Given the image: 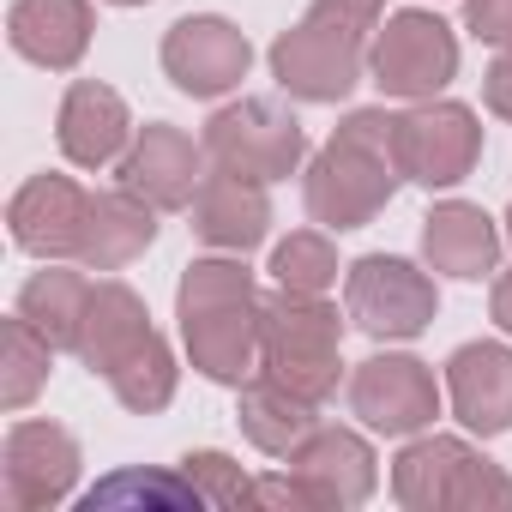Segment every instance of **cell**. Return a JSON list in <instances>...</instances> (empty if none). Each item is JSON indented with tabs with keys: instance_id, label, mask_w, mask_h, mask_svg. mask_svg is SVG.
Returning a JSON list of instances; mask_svg holds the SVG:
<instances>
[{
	"instance_id": "cell-1",
	"label": "cell",
	"mask_w": 512,
	"mask_h": 512,
	"mask_svg": "<svg viewBox=\"0 0 512 512\" xmlns=\"http://www.w3.org/2000/svg\"><path fill=\"white\" fill-rule=\"evenodd\" d=\"M398 115L392 109H350L338 133L308 157L302 199L320 229H362L398 193Z\"/></svg>"
},
{
	"instance_id": "cell-2",
	"label": "cell",
	"mask_w": 512,
	"mask_h": 512,
	"mask_svg": "<svg viewBox=\"0 0 512 512\" xmlns=\"http://www.w3.org/2000/svg\"><path fill=\"white\" fill-rule=\"evenodd\" d=\"M392 494L404 512H512V476L458 434H410Z\"/></svg>"
},
{
	"instance_id": "cell-3",
	"label": "cell",
	"mask_w": 512,
	"mask_h": 512,
	"mask_svg": "<svg viewBox=\"0 0 512 512\" xmlns=\"http://www.w3.org/2000/svg\"><path fill=\"white\" fill-rule=\"evenodd\" d=\"M260 374H272L278 386L302 392L308 404H326L338 392L344 374V320L326 296L308 290H272L266 296V356Z\"/></svg>"
},
{
	"instance_id": "cell-4",
	"label": "cell",
	"mask_w": 512,
	"mask_h": 512,
	"mask_svg": "<svg viewBox=\"0 0 512 512\" xmlns=\"http://www.w3.org/2000/svg\"><path fill=\"white\" fill-rule=\"evenodd\" d=\"M205 157L211 169H229V175H247V181H290L308 157V133L302 121L272 103V97H241V103H223L211 121H205Z\"/></svg>"
},
{
	"instance_id": "cell-5",
	"label": "cell",
	"mask_w": 512,
	"mask_h": 512,
	"mask_svg": "<svg viewBox=\"0 0 512 512\" xmlns=\"http://www.w3.org/2000/svg\"><path fill=\"white\" fill-rule=\"evenodd\" d=\"M344 314L356 332H368L380 344H410L434 326L440 296L422 266L398 260V253H362L344 272Z\"/></svg>"
},
{
	"instance_id": "cell-6",
	"label": "cell",
	"mask_w": 512,
	"mask_h": 512,
	"mask_svg": "<svg viewBox=\"0 0 512 512\" xmlns=\"http://www.w3.org/2000/svg\"><path fill=\"white\" fill-rule=\"evenodd\" d=\"M368 73L398 103L440 97L458 79V37L440 13H422V7L386 13V25L374 31V49H368Z\"/></svg>"
},
{
	"instance_id": "cell-7",
	"label": "cell",
	"mask_w": 512,
	"mask_h": 512,
	"mask_svg": "<svg viewBox=\"0 0 512 512\" xmlns=\"http://www.w3.org/2000/svg\"><path fill=\"white\" fill-rule=\"evenodd\" d=\"M482 157V121L470 103L452 97H422L410 109H398V169L416 187H458L470 181Z\"/></svg>"
},
{
	"instance_id": "cell-8",
	"label": "cell",
	"mask_w": 512,
	"mask_h": 512,
	"mask_svg": "<svg viewBox=\"0 0 512 512\" xmlns=\"http://www.w3.org/2000/svg\"><path fill=\"white\" fill-rule=\"evenodd\" d=\"M266 61H272V79L296 103H344L368 73V43H356V37L302 13V25L284 31Z\"/></svg>"
},
{
	"instance_id": "cell-9",
	"label": "cell",
	"mask_w": 512,
	"mask_h": 512,
	"mask_svg": "<svg viewBox=\"0 0 512 512\" xmlns=\"http://www.w3.org/2000/svg\"><path fill=\"white\" fill-rule=\"evenodd\" d=\"M79 440L61 422H13L0 446V500L13 512H49L79 488Z\"/></svg>"
},
{
	"instance_id": "cell-10",
	"label": "cell",
	"mask_w": 512,
	"mask_h": 512,
	"mask_svg": "<svg viewBox=\"0 0 512 512\" xmlns=\"http://www.w3.org/2000/svg\"><path fill=\"white\" fill-rule=\"evenodd\" d=\"M253 67V43L247 31H235L229 19L217 13H193V19H175L169 37H163V73L181 97H229Z\"/></svg>"
},
{
	"instance_id": "cell-11",
	"label": "cell",
	"mask_w": 512,
	"mask_h": 512,
	"mask_svg": "<svg viewBox=\"0 0 512 512\" xmlns=\"http://www.w3.org/2000/svg\"><path fill=\"white\" fill-rule=\"evenodd\" d=\"M350 416H362V428L374 434H422L440 416V386L434 368L416 356H368L350 374Z\"/></svg>"
},
{
	"instance_id": "cell-12",
	"label": "cell",
	"mask_w": 512,
	"mask_h": 512,
	"mask_svg": "<svg viewBox=\"0 0 512 512\" xmlns=\"http://www.w3.org/2000/svg\"><path fill=\"white\" fill-rule=\"evenodd\" d=\"M181 344H187L193 374H205L211 386H247L266 356V302L253 296V302L181 314Z\"/></svg>"
},
{
	"instance_id": "cell-13",
	"label": "cell",
	"mask_w": 512,
	"mask_h": 512,
	"mask_svg": "<svg viewBox=\"0 0 512 512\" xmlns=\"http://www.w3.org/2000/svg\"><path fill=\"white\" fill-rule=\"evenodd\" d=\"M115 175H121V187H133V193L151 199L157 211H187V205L199 199L205 175H211V157H205V139L193 145L181 127L151 121V127L133 133V145H127V157L115 163Z\"/></svg>"
},
{
	"instance_id": "cell-14",
	"label": "cell",
	"mask_w": 512,
	"mask_h": 512,
	"mask_svg": "<svg viewBox=\"0 0 512 512\" xmlns=\"http://www.w3.org/2000/svg\"><path fill=\"white\" fill-rule=\"evenodd\" d=\"M290 476L308 488L314 512H350V506H368V494L380 488L374 446H368L356 428H326V422L290 452Z\"/></svg>"
},
{
	"instance_id": "cell-15",
	"label": "cell",
	"mask_w": 512,
	"mask_h": 512,
	"mask_svg": "<svg viewBox=\"0 0 512 512\" xmlns=\"http://www.w3.org/2000/svg\"><path fill=\"white\" fill-rule=\"evenodd\" d=\"M85 217H91V193L73 175H31L7 205L13 247L37 253V260H79Z\"/></svg>"
},
{
	"instance_id": "cell-16",
	"label": "cell",
	"mask_w": 512,
	"mask_h": 512,
	"mask_svg": "<svg viewBox=\"0 0 512 512\" xmlns=\"http://www.w3.org/2000/svg\"><path fill=\"white\" fill-rule=\"evenodd\" d=\"M55 139L73 169H109L133 145V115H127L121 91H109L97 79H73L61 97V115H55Z\"/></svg>"
},
{
	"instance_id": "cell-17",
	"label": "cell",
	"mask_w": 512,
	"mask_h": 512,
	"mask_svg": "<svg viewBox=\"0 0 512 512\" xmlns=\"http://www.w3.org/2000/svg\"><path fill=\"white\" fill-rule=\"evenodd\" d=\"M187 211H193V235L217 253H253L272 235L266 181H247V175H229V169H211Z\"/></svg>"
},
{
	"instance_id": "cell-18",
	"label": "cell",
	"mask_w": 512,
	"mask_h": 512,
	"mask_svg": "<svg viewBox=\"0 0 512 512\" xmlns=\"http://www.w3.org/2000/svg\"><path fill=\"white\" fill-rule=\"evenodd\" d=\"M446 398H452V416L494 440L512 428V350L506 344H464L452 350L446 362Z\"/></svg>"
},
{
	"instance_id": "cell-19",
	"label": "cell",
	"mask_w": 512,
	"mask_h": 512,
	"mask_svg": "<svg viewBox=\"0 0 512 512\" xmlns=\"http://www.w3.org/2000/svg\"><path fill=\"white\" fill-rule=\"evenodd\" d=\"M91 31H97L91 0H13L7 13V43L49 73H73L91 49Z\"/></svg>"
},
{
	"instance_id": "cell-20",
	"label": "cell",
	"mask_w": 512,
	"mask_h": 512,
	"mask_svg": "<svg viewBox=\"0 0 512 512\" xmlns=\"http://www.w3.org/2000/svg\"><path fill=\"white\" fill-rule=\"evenodd\" d=\"M422 260H428V272L476 284V278H488L500 266V229H494V217L482 205L446 199V205H434L422 217Z\"/></svg>"
},
{
	"instance_id": "cell-21",
	"label": "cell",
	"mask_w": 512,
	"mask_h": 512,
	"mask_svg": "<svg viewBox=\"0 0 512 512\" xmlns=\"http://www.w3.org/2000/svg\"><path fill=\"white\" fill-rule=\"evenodd\" d=\"M157 326H151V314H145V302L127 290V284H115V278H103V284H91V302H85V320H79V344H73V356L91 368V374H115L145 338H151Z\"/></svg>"
},
{
	"instance_id": "cell-22",
	"label": "cell",
	"mask_w": 512,
	"mask_h": 512,
	"mask_svg": "<svg viewBox=\"0 0 512 512\" xmlns=\"http://www.w3.org/2000/svg\"><path fill=\"white\" fill-rule=\"evenodd\" d=\"M151 241H157V205L151 199H139L133 187L91 193V217H85V241H79L85 272H121Z\"/></svg>"
},
{
	"instance_id": "cell-23",
	"label": "cell",
	"mask_w": 512,
	"mask_h": 512,
	"mask_svg": "<svg viewBox=\"0 0 512 512\" xmlns=\"http://www.w3.org/2000/svg\"><path fill=\"white\" fill-rule=\"evenodd\" d=\"M235 422H241V434L260 446L266 458H290V452L320 428V404H308L302 392L278 386L272 374H253V380L241 386V410H235Z\"/></svg>"
},
{
	"instance_id": "cell-24",
	"label": "cell",
	"mask_w": 512,
	"mask_h": 512,
	"mask_svg": "<svg viewBox=\"0 0 512 512\" xmlns=\"http://www.w3.org/2000/svg\"><path fill=\"white\" fill-rule=\"evenodd\" d=\"M85 302H91V278H85V272H73V266H49V272H37V278L19 290L13 314H19V320H31L55 350H73V344H79Z\"/></svg>"
},
{
	"instance_id": "cell-25",
	"label": "cell",
	"mask_w": 512,
	"mask_h": 512,
	"mask_svg": "<svg viewBox=\"0 0 512 512\" xmlns=\"http://www.w3.org/2000/svg\"><path fill=\"white\" fill-rule=\"evenodd\" d=\"M49 362H55V344L31 326V320H7L0 326V404L7 410H25L43 386H49Z\"/></svg>"
},
{
	"instance_id": "cell-26",
	"label": "cell",
	"mask_w": 512,
	"mask_h": 512,
	"mask_svg": "<svg viewBox=\"0 0 512 512\" xmlns=\"http://www.w3.org/2000/svg\"><path fill=\"white\" fill-rule=\"evenodd\" d=\"M175 380H181V368H175V350H169V338L163 332H151L115 374H109V386H115V398L133 410V416H157V410H169V398H175Z\"/></svg>"
},
{
	"instance_id": "cell-27",
	"label": "cell",
	"mask_w": 512,
	"mask_h": 512,
	"mask_svg": "<svg viewBox=\"0 0 512 512\" xmlns=\"http://www.w3.org/2000/svg\"><path fill=\"white\" fill-rule=\"evenodd\" d=\"M97 506H163V512H199L205 494L187 482V476H163V470H121L109 482H97L85 494V512Z\"/></svg>"
},
{
	"instance_id": "cell-28",
	"label": "cell",
	"mask_w": 512,
	"mask_h": 512,
	"mask_svg": "<svg viewBox=\"0 0 512 512\" xmlns=\"http://www.w3.org/2000/svg\"><path fill=\"white\" fill-rule=\"evenodd\" d=\"M253 272L241 266V253H217V260H193L175 284V320L181 314H205L223 302H253Z\"/></svg>"
},
{
	"instance_id": "cell-29",
	"label": "cell",
	"mask_w": 512,
	"mask_h": 512,
	"mask_svg": "<svg viewBox=\"0 0 512 512\" xmlns=\"http://www.w3.org/2000/svg\"><path fill=\"white\" fill-rule=\"evenodd\" d=\"M272 278L284 290H308V296H326L338 284V247L326 229H296L272 247Z\"/></svg>"
},
{
	"instance_id": "cell-30",
	"label": "cell",
	"mask_w": 512,
	"mask_h": 512,
	"mask_svg": "<svg viewBox=\"0 0 512 512\" xmlns=\"http://www.w3.org/2000/svg\"><path fill=\"white\" fill-rule=\"evenodd\" d=\"M181 476L205 494V506H217V512H241V506H253V476L229 458V452H187L181 458Z\"/></svg>"
},
{
	"instance_id": "cell-31",
	"label": "cell",
	"mask_w": 512,
	"mask_h": 512,
	"mask_svg": "<svg viewBox=\"0 0 512 512\" xmlns=\"http://www.w3.org/2000/svg\"><path fill=\"white\" fill-rule=\"evenodd\" d=\"M308 19H320V25L374 49V31L386 25V0H308Z\"/></svg>"
},
{
	"instance_id": "cell-32",
	"label": "cell",
	"mask_w": 512,
	"mask_h": 512,
	"mask_svg": "<svg viewBox=\"0 0 512 512\" xmlns=\"http://www.w3.org/2000/svg\"><path fill=\"white\" fill-rule=\"evenodd\" d=\"M464 31L476 43L506 49L512 43V0H464Z\"/></svg>"
},
{
	"instance_id": "cell-33",
	"label": "cell",
	"mask_w": 512,
	"mask_h": 512,
	"mask_svg": "<svg viewBox=\"0 0 512 512\" xmlns=\"http://www.w3.org/2000/svg\"><path fill=\"white\" fill-rule=\"evenodd\" d=\"M253 512H314V500H308V488L290 470H278V476L253 482Z\"/></svg>"
},
{
	"instance_id": "cell-34",
	"label": "cell",
	"mask_w": 512,
	"mask_h": 512,
	"mask_svg": "<svg viewBox=\"0 0 512 512\" xmlns=\"http://www.w3.org/2000/svg\"><path fill=\"white\" fill-rule=\"evenodd\" d=\"M482 103L500 115V121H512V43L494 55V67L482 73Z\"/></svg>"
},
{
	"instance_id": "cell-35",
	"label": "cell",
	"mask_w": 512,
	"mask_h": 512,
	"mask_svg": "<svg viewBox=\"0 0 512 512\" xmlns=\"http://www.w3.org/2000/svg\"><path fill=\"white\" fill-rule=\"evenodd\" d=\"M488 308H494V326L512 338V272H500V278H494V302H488Z\"/></svg>"
},
{
	"instance_id": "cell-36",
	"label": "cell",
	"mask_w": 512,
	"mask_h": 512,
	"mask_svg": "<svg viewBox=\"0 0 512 512\" xmlns=\"http://www.w3.org/2000/svg\"><path fill=\"white\" fill-rule=\"evenodd\" d=\"M109 7H145V0H109Z\"/></svg>"
},
{
	"instance_id": "cell-37",
	"label": "cell",
	"mask_w": 512,
	"mask_h": 512,
	"mask_svg": "<svg viewBox=\"0 0 512 512\" xmlns=\"http://www.w3.org/2000/svg\"><path fill=\"white\" fill-rule=\"evenodd\" d=\"M506 241H512V205H506Z\"/></svg>"
}]
</instances>
